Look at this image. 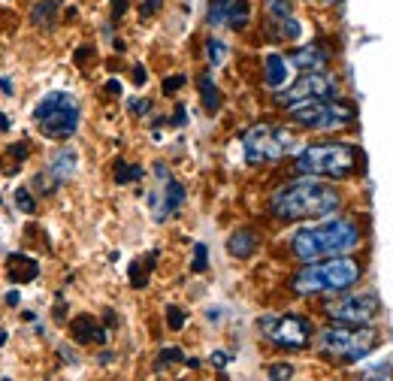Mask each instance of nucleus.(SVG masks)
Here are the masks:
<instances>
[{
  "label": "nucleus",
  "instance_id": "11",
  "mask_svg": "<svg viewBox=\"0 0 393 381\" xmlns=\"http://www.w3.org/2000/svg\"><path fill=\"white\" fill-rule=\"evenodd\" d=\"M327 318L336 324H348V327H366L372 324V318L381 312V300L375 294H342L330 300L327 306Z\"/></svg>",
  "mask_w": 393,
  "mask_h": 381
},
{
  "label": "nucleus",
  "instance_id": "9",
  "mask_svg": "<svg viewBox=\"0 0 393 381\" xmlns=\"http://www.w3.org/2000/svg\"><path fill=\"white\" fill-rule=\"evenodd\" d=\"M336 91H339L336 76L324 73V70H312V73H302L297 82H287L285 88H278L275 103L282 109H294V106H302V103H312V100L336 97Z\"/></svg>",
  "mask_w": 393,
  "mask_h": 381
},
{
  "label": "nucleus",
  "instance_id": "22",
  "mask_svg": "<svg viewBox=\"0 0 393 381\" xmlns=\"http://www.w3.org/2000/svg\"><path fill=\"white\" fill-rule=\"evenodd\" d=\"M142 178V166H137V164H125V161H118L115 164V182L118 185H127V182H139Z\"/></svg>",
  "mask_w": 393,
  "mask_h": 381
},
{
  "label": "nucleus",
  "instance_id": "14",
  "mask_svg": "<svg viewBox=\"0 0 393 381\" xmlns=\"http://www.w3.org/2000/svg\"><path fill=\"white\" fill-rule=\"evenodd\" d=\"M76 170H79V154L73 152V149H58L52 154V161H49V166L42 173H46L55 185H64V182H70V178L76 176Z\"/></svg>",
  "mask_w": 393,
  "mask_h": 381
},
{
  "label": "nucleus",
  "instance_id": "35",
  "mask_svg": "<svg viewBox=\"0 0 393 381\" xmlns=\"http://www.w3.org/2000/svg\"><path fill=\"white\" fill-rule=\"evenodd\" d=\"M0 91H4L6 97H13V91H16V85L6 79V76H0Z\"/></svg>",
  "mask_w": 393,
  "mask_h": 381
},
{
  "label": "nucleus",
  "instance_id": "32",
  "mask_svg": "<svg viewBox=\"0 0 393 381\" xmlns=\"http://www.w3.org/2000/svg\"><path fill=\"white\" fill-rule=\"evenodd\" d=\"M149 109H152L149 100H130V112H133V115H145Z\"/></svg>",
  "mask_w": 393,
  "mask_h": 381
},
{
  "label": "nucleus",
  "instance_id": "15",
  "mask_svg": "<svg viewBox=\"0 0 393 381\" xmlns=\"http://www.w3.org/2000/svg\"><path fill=\"white\" fill-rule=\"evenodd\" d=\"M287 64L297 67V70H302V73H312V70H324V67L330 64V55H327V49H324V46L312 42V46H302L297 52H290Z\"/></svg>",
  "mask_w": 393,
  "mask_h": 381
},
{
  "label": "nucleus",
  "instance_id": "6",
  "mask_svg": "<svg viewBox=\"0 0 393 381\" xmlns=\"http://www.w3.org/2000/svg\"><path fill=\"white\" fill-rule=\"evenodd\" d=\"M378 345V333L369 327H348V324H336L318 333V351L330 360H342V363H354L366 357Z\"/></svg>",
  "mask_w": 393,
  "mask_h": 381
},
{
  "label": "nucleus",
  "instance_id": "25",
  "mask_svg": "<svg viewBox=\"0 0 393 381\" xmlns=\"http://www.w3.org/2000/svg\"><path fill=\"white\" fill-rule=\"evenodd\" d=\"M266 9H269V16H273V18H287V16H294V9H290L287 0H266Z\"/></svg>",
  "mask_w": 393,
  "mask_h": 381
},
{
  "label": "nucleus",
  "instance_id": "41",
  "mask_svg": "<svg viewBox=\"0 0 393 381\" xmlns=\"http://www.w3.org/2000/svg\"><path fill=\"white\" fill-rule=\"evenodd\" d=\"M363 381H390L387 375H369V378H363Z\"/></svg>",
  "mask_w": 393,
  "mask_h": 381
},
{
  "label": "nucleus",
  "instance_id": "28",
  "mask_svg": "<svg viewBox=\"0 0 393 381\" xmlns=\"http://www.w3.org/2000/svg\"><path fill=\"white\" fill-rule=\"evenodd\" d=\"M185 312L178 306H166V324H170V330H182L185 327Z\"/></svg>",
  "mask_w": 393,
  "mask_h": 381
},
{
  "label": "nucleus",
  "instance_id": "30",
  "mask_svg": "<svg viewBox=\"0 0 393 381\" xmlns=\"http://www.w3.org/2000/svg\"><path fill=\"white\" fill-rule=\"evenodd\" d=\"M185 85H188V76H173V79L164 82V94H176L178 88H185Z\"/></svg>",
  "mask_w": 393,
  "mask_h": 381
},
{
  "label": "nucleus",
  "instance_id": "20",
  "mask_svg": "<svg viewBox=\"0 0 393 381\" xmlns=\"http://www.w3.org/2000/svg\"><path fill=\"white\" fill-rule=\"evenodd\" d=\"M55 16H58V4H55V0H40V4L30 9L33 28H55Z\"/></svg>",
  "mask_w": 393,
  "mask_h": 381
},
{
  "label": "nucleus",
  "instance_id": "21",
  "mask_svg": "<svg viewBox=\"0 0 393 381\" xmlns=\"http://www.w3.org/2000/svg\"><path fill=\"white\" fill-rule=\"evenodd\" d=\"M200 97H203V109L206 112H218L221 109V91L212 82V76H200Z\"/></svg>",
  "mask_w": 393,
  "mask_h": 381
},
{
  "label": "nucleus",
  "instance_id": "38",
  "mask_svg": "<svg viewBox=\"0 0 393 381\" xmlns=\"http://www.w3.org/2000/svg\"><path fill=\"white\" fill-rule=\"evenodd\" d=\"M133 82H137V85L145 82V70H142V67H137V76H133Z\"/></svg>",
  "mask_w": 393,
  "mask_h": 381
},
{
  "label": "nucleus",
  "instance_id": "23",
  "mask_svg": "<svg viewBox=\"0 0 393 381\" xmlns=\"http://www.w3.org/2000/svg\"><path fill=\"white\" fill-rule=\"evenodd\" d=\"M206 58H209V64H212V67L224 64V58H227V46H224L221 40L209 37V40H206Z\"/></svg>",
  "mask_w": 393,
  "mask_h": 381
},
{
  "label": "nucleus",
  "instance_id": "24",
  "mask_svg": "<svg viewBox=\"0 0 393 381\" xmlns=\"http://www.w3.org/2000/svg\"><path fill=\"white\" fill-rule=\"evenodd\" d=\"M16 206L25 212V215H33V212H37V200L30 197L28 188H18V190H16Z\"/></svg>",
  "mask_w": 393,
  "mask_h": 381
},
{
  "label": "nucleus",
  "instance_id": "12",
  "mask_svg": "<svg viewBox=\"0 0 393 381\" xmlns=\"http://www.w3.org/2000/svg\"><path fill=\"white\" fill-rule=\"evenodd\" d=\"M251 18L249 0H209L206 4V21L209 28H230L242 30Z\"/></svg>",
  "mask_w": 393,
  "mask_h": 381
},
{
  "label": "nucleus",
  "instance_id": "10",
  "mask_svg": "<svg viewBox=\"0 0 393 381\" xmlns=\"http://www.w3.org/2000/svg\"><path fill=\"white\" fill-rule=\"evenodd\" d=\"M261 333L266 336L275 348H287V351H300L306 348L314 336V327L306 315H263L261 318Z\"/></svg>",
  "mask_w": 393,
  "mask_h": 381
},
{
  "label": "nucleus",
  "instance_id": "2",
  "mask_svg": "<svg viewBox=\"0 0 393 381\" xmlns=\"http://www.w3.org/2000/svg\"><path fill=\"white\" fill-rule=\"evenodd\" d=\"M360 245V227L351 218H333L314 227H302L290 239V251L302 263L327 261V257H342Z\"/></svg>",
  "mask_w": 393,
  "mask_h": 381
},
{
  "label": "nucleus",
  "instance_id": "18",
  "mask_svg": "<svg viewBox=\"0 0 393 381\" xmlns=\"http://www.w3.org/2000/svg\"><path fill=\"white\" fill-rule=\"evenodd\" d=\"M257 245H261V237H257L251 227H242L227 239V251L233 257H239V261H245V257H251L257 251Z\"/></svg>",
  "mask_w": 393,
  "mask_h": 381
},
{
  "label": "nucleus",
  "instance_id": "37",
  "mask_svg": "<svg viewBox=\"0 0 393 381\" xmlns=\"http://www.w3.org/2000/svg\"><path fill=\"white\" fill-rule=\"evenodd\" d=\"M106 91H112V94H121V85H118L115 79H109V82H106Z\"/></svg>",
  "mask_w": 393,
  "mask_h": 381
},
{
  "label": "nucleus",
  "instance_id": "5",
  "mask_svg": "<svg viewBox=\"0 0 393 381\" xmlns=\"http://www.w3.org/2000/svg\"><path fill=\"white\" fill-rule=\"evenodd\" d=\"M82 121V106L70 91H49L33 106V125L46 140H70Z\"/></svg>",
  "mask_w": 393,
  "mask_h": 381
},
{
  "label": "nucleus",
  "instance_id": "16",
  "mask_svg": "<svg viewBox=\"0 0 393 381\" xmlns=\"http://www.w3.org/2000/svg\"><path fill=\"white\" fill-rule=\"evenodd\" d=\"M287 76H290L287 58H285V55H278V52H269L263 58V82L278 91V88L287 85Z\"/></svg>",
  "mask_w": 393,
  "mask_h": 381
},
{
  "label": "nucleus",
  "instance_id": "7",
  "mask_svg": "<svg viewBox=\"0 0 393 381\" xmlns=\"http://www.w3.org/2000/svg\"><path fill=\"white\" fill-rule=\"evenodd\" d=\"M294 133L282 125H254L242 133V154L249 164H273V161H282L285 154L294 152Z\"/></svg>",
  "mask_w": 393,
  "mask_h": 381
},
{
  "label": "nucleus",
  "instance_id": "3",
  "mask_svg": "<svg viewBox=\"0 0 393 381\" xmlns=\"http://www.w3.org/2000/svg\"><path fill=\"white\" fill-rule=\"evenodd\" d=\"M363 266L354 257H327V261H312L290 275V290L297 297H321L336 294L360 282Z\"/></svg>",
  "mask_w": 393,
  "mask_h": 381
},
{
  "label": "nucleus",
  "instance_id": "19",
  "mask_svg": "<svg viewBox=\"0 0 393 381\" xmlns=\"http://www.w3.org/2000/svg\"><path fill=\"white\" fill-rule=\"evenodd\" d=\"M6 266H9V270H6V273H9V278H16V282H33V278L40 275L37 261H33V257H28V254H21V251L9 254Z\"/></svg>",
  "mask_w": 393,
  "mask_h": 381
},
{
  "label": "nucleus",
  "instance_id": "1",
  "mask_svg": "<svg viewBox=\"0 0 393 381\" xmlns=\"http://www.w3.org/2000/svg\"><path fill=\"white\" fill-rule=\"evenodd\" d=\"M342 203V194L333 185L321 182V178L302 176L297 182H287L269 197V212L278 221H312V218H324L336 212Z\"/></svg>",
  "mask_w": 393,
  "mask_h": 381
},
{
  "label": "nucleus",
  "instance_id": "13",
  "mask_svg": "<svg viewBox=\"0 0 393 381\" xmlns=\"http://www.w3.org/2000/svg\"><path fill=\"white\" fill-rule=\"evenodd\" d=\"M182 203H185V188H182V182H176V178H164V190H161V194H152L154 221H166L170 215H176Z\"/></svg>",
  "mask_w": 393,
  "mask_h": 381
},
{
  "label": "nucleus",
  "instance_id": "27",
  "mask_svg": "<svg viewBox=\"0 0 393 381\" xmlns=\"http://www.w3.org/2000/svg\"><path fill=\"white\" fill-rule=\"evenodd\" d=\"M206 263H209V251H206L203 242H197L194 245V266H190V270H194V273H206Z\"/></svg>",
  "mask_w": 393,
  "mask_h": 381
},
{
  "label": "nucleus",
  "instance_id": "31",
  "mask_svg": "<svg viewBox=\"0 0 393 381\" xmlns=\"http://www.w3.org/2000/svg\"><path fill=\"white\" fill-rule=\"evenodd\" d=\"M157 9H161V0H142V6H139V13H142V18H149V16H154Z\"/></svg>",
  "mask_w": 393,
  "mask_h": 381
},
{
  "label": "nucleus",
  "instance_id": "36",
  "mask_svg": "<svg viewBox=\"0 0 393 381\" xmlns=\"http://www.w3.org/2000/svg\"><path fill=\"white\" fill-rule=\"evenodd\" d=\"M173 121H176V127H182V125H185V109H182V106L176 109V115H173Z\"/></svg>",
  "mask_w": 393,
  "mask_h": 381
},
{
  "label": "nucleus",
  "instance_id": "4",
  "mask_svg": "<svg viewBox=\"0 0 393 381\" xmlns=\"http://www.w3.org/2000/svg\"><path fill=\"white\" fill-rule=\"evenodd\" d=\"M357 170V149L351 142H314L297 154V173L312 178H345Z\"/></svg>",
  "mask_w": 393,
  "mask_h": 381
},
{
  "label": "nucleus",
  "instance_id": "33",
  "mask_svg": "<svg viewBox=\"0 0 393 381\" xmlns=\"http://www.w3.org/2000/svg\"><path fill=\"white\" fill-rule=\"evenodd\" d=\"M125 9H127V0H112V16L115 18L125 16Z\"/></svg>",
  "mask_w": 393,
  "mask_h": 381
},
{
  "label": "nucleus",
  "instance_id": "39",
  "mask_svg": "<svg viewBox=\"0 0 393 381\" xmlns=\"http://www.w3.org/2000/svg\"><path fill=\"white\" fill-rule=\"evenodd\" d=\"M212 363L221 366V363H227V354H212Z\"/></svg>",
  "mask_w": 393,
  "mask_h": 381
},
{
  "label": "nucleus",
  "instance_id": "26",
  "mask_svg": "<svg viewBox=\"0 0 393 381\" xmlns=\"http://www.w3.org/2000/svg\"><path fill=\"white\" fill-rule=\"evenodd\" d=\"M294 378V366L290 363H273L269 366V381H290Z\"/></svg>",
  "mask_w": 393,
  "mask_h": 381
},
{
  "label": "nucleus",
  "instance_id": "34",
  "mask_svg": "<svg viewBox=\"0 0 393 381\" xmlns=\"http://www.w3.org/2000/svg\"><path fill=\"white\" fill-rule=\"evenodd\" d=\"M4 302H6V306H18V302H21V294H18L16 288H13V290H6V297H4Z\"/></svg>",
  "mask_w": 393,
  "mask_h": 381
},
{
  "label": "nucleus",
  "instance_id": "40",
  "mask_svg": "<svg viewBox=\"0 0 393 381\" xmlns=\"http://www.w3.org/2000/svg\"><path fill=\"white\" fill-rule=\"evenodd\" d=\"M6 130H9V118L0 112V133H6Z\"/></svg>",
  "mask_w": 393,
  "mask_h": 381
},
{
  "label": "nucleus",
  "instance_id": "42",
  "mask_svg": "<svg viewBox=\"0 0 393 381\" xmlns=\"http://www.w3.org/2000/svg\"><path fill=\"white\" fill-rule=\"evenodd\" d=\"M318 4H336V0H318Z\"/></svg>",
  "mask_w": 393,
  "mask_h": 381
},
{
  "label": "nucleus",
  "instance_id": "8",
  "mask_svg": "<svg viewBox=\"0 0 393 381\" xmlns=\"http://www.w3.org/2000/svg\"><path fill=\"white\" fill-rule=\"evenodd\" d=\"M287 115L294 125L309 130H339L354 121V106L345 103V100L327 97V100H312V103L287 109Z\"/></svg>",
  "mask_w": 393,
  "mask_h": 381
},
{
  "label": "nucleus",
  "instance_id": "29",
  "mask_svg": "<svg viewBox=\"0 0 393 381\" xmlns=\"http://www.w3.org/2000/svg\"><path fill=\"white\" fill-rule=\"evenodd\" d=\"M176 360H185V354L178 351V348H164L161 357H157V366H164V363H176Z\"/></svg>",
  "mask_w": 393,
  "mask_h": 381
},
{
  "label": "nucleus",
  "instance_id": "17",
  "mask_svg": "<svg viewBox=\"0 0 393 381\" xmlns=\"http://www.w3.org/2000/svg\"><path fill=\"white\" fill-rule=\"evenodd\" d=\"M70 333L76 342H91V345H103L106 342V330L91 318V315H79L70 324Z\"/></svg>",
  "mask_w": 393,
  "mask_h": 381
}]
</instances>
